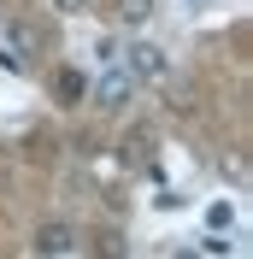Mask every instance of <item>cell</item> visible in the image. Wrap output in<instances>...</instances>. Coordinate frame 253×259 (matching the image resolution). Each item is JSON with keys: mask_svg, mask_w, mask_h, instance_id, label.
Instances as JSON below:
<instances>
[{"mask_svg": "<svg viewBox=\"0 0 253 259\" xmlns=\"http://www.w3.org/2000/svg\"><path fill=\"white\" fill-rule=\"evenodd\" d=\"M147 147H153V142H147L142 130H136V142H124V159H136V165H147Z\"/></svg>", "mask_w": 253, "mask_h": 259, "instance_id": "6", "label": "cell"}, {"mask_svg": "<svg viewBox=\"0 0 253 259\" xmlns=\"http://www.w3.org/2000/svg\"><path fill=\"white\" fill-rule=\"evenodd\" d=\"M118 53H124L118 65H124L136 82H165L171 77V59H165V48H153V41H130V48H118Z\"/></svg>", "mask_w": 253, "mask_h": 259, "instance_id": "2", "label": "cell"}, {"mask_svg": "<svg viewBox=\"0 0 253 259\" xmlns=\"http://www.w3.org/2000/svg\"><path fill=\"white\" fill-rule=\"evenodd\" d=\"M206 224H212V230H230V206H224V200H218V206L206 212Z\"/></svg>", "mask_w": 253, "mask_h": 259, "instance_id": "7", "label": "cell"}, {"mask_svg": "<svg viewBox=\"0 0 253 259\" xmlns=\"http://www.w3.org/2000/svg\"><path fill=\"white\" fill-rule=\"evenodd\" d=\"M118 18L124 24H147L153 18V0H118Z\"/></svg>", "mask_w": 253, "mask_h": 259, "instance_id": "5", "label": "cell"}, {"mask_svg": "<svg viewBox=\"0 0 253 259\" xmlns=\"http://www.w3.org/2000/svg\"><path fill=\"white\" fill-rule=\"evenodd\" d=\"M53 95H59V100H65V106H77V100H82V95H89V77H82L77 65H65L59 77H53Z\"/></svg>", "mask_w": 253, "mask_h": 259, "instance_id": "4", "label": "cell"}, {"mask_svg": "<svg viewBox=\"0 0 253 259\" xmlns=\"http://www.w3.org/2000/svg\"><path fill=\"white\" fill-rule=\"evenodd\" d=\"M53 6H59L65 18H82V12H89V0H53Z\"/></svg>", "mask_w": 253, "mask_h": 259, "instance_id": "8", "label": "cell"}, {"mask_svg": "<svg viewBox=\"0 0 253 259\" xmlns=\"http://www.w3.org/2000/svg\"><path fill=\"white\" fill-rule=\"evenodd\" d=\"M71 242H77L71 224H41V230H35V253H41V259H65Z\"/></svg>", "mask_w": 253, "mask_h": 259, "instance_id": "3", "label": "cell"}, {"mask_svg": "<svg viewBox=\"0 0 253 259\" xmlns=\"http://www.w3.org/2000/svg\"><path fill=\"white\" fill-rule=\"evenodd\" d=\"M136 89H142V82L130 77V71H124L118 59H112L106 71H100V77L89 82V95H95V106H100V112H124L130 100H136Z\"/></svg>", "mask_w": 253, "mask_h": 259, "instance_id": "1", "label": "cell"}]
</instances>
